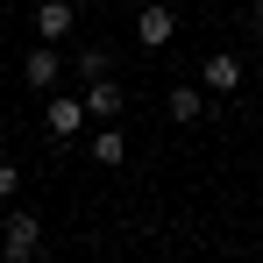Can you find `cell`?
<instances>
[{"mask_svg":"<svg viewBox=\"0 0 263 263\" xmlns=\"http://www.w3.org/2000/svg\"><path fill=\"white\" fill-rule=\"evenodd\" d=\"M0 256H7V263H36V256H43V220L14 206V214L0 220Z\"/></svg>","mask_w":263,"mask_h":263,"instance_id":"6da1fadb","label":"cell"},{"mask_svg":"<svg viewBox=\"0 0 263 263\" xmlns=\"http://www.w3.org/2000/svg\"><path fill=\"white\" fill-rule=\"evenodd\" d=\"M171 36H178V7H171V0H142V7H135V43L164 50Z\"/></svg>","mask_w":263,"mask_h":263,"instance_id":"7a4b0ae2","label":"cell"},{"mask_svg":"<svg viewBox=\"0 0 263 263\" xmlns=\"http://www.w3.org/2000/svg\"><path fill=\"white\" fill-rule=\"evenodd\" d=\"M57 79H64V50L57 43H36L29 57H22V86L29 92H57Z\"/></svg>","mask_w":263,"mask_h":263,"instance_id":"3957f363","label":"cell"},{"mask_svg":"<svg viewBox=\"0 0 263 263\" xmlns=\"http://www.w3.org/2000/svg\"><path fill=\"white\" fill-rule=\"evenodd\" d=\"M86 100H71V92H50V107H43V128L57 135V142H71V135H86Z\"/></svg>","mask_w":263,"mask_h":263,"instance_id":"277c9868","label":"cell"},{"mask_svg":"<svg viewBox=\"0 0 263 263\" xmlns=\"http://www.w3.org/2000/svg\"><path fill=\"white\" fill-rule=\"evenodd\" d=\"M71 29H79V7H71V0H43V7H36V43H71Z\"/></svg>","mask_w":263,"mask_h":263,"instance_id":"5b68a950","label":"cell"},{"mask_svg":"<svg viewBox=\"0 0 263 263\" xmlns=\"http://www.w3.org/2000/svg\"><path fill=\"white\" fill-rule=\"evenodd\" d=\"M164 107H171V121H185V128H192V121H206V114H214V92L199 86V79H178Z\"/></svg>","mask_w":263,"mask_h":263,"instance_id":"8992f818","label":"cell"},{"mask_svg":"<svg viewBox=\"0 0 263 263\" xmlns=\"http://www.w3.org/2000/svg\"><path fill=\"white\" fill-rule=\"evenodd\" d=\"M199 86L206 92H242V57H235V50H214V57L199 64Z\"/></svg>","mask_w":263,"mask_h":263,"instance_id":"52a82bcc","label":"cell"},{"mask_svg":"<svg viewBox=\"0 0 263 263\" xmlns=\"http://www.w3.org/2000/svg\"><path fill=\"white\" fill-rule=\"evenodd\" d=\"M128 107V92H121V79H86V114H100V121H114Z\"/></svg>","mask_w":263,"mask_h":263,"instance_id":"ba28073f","label":"cell"},{"mask_svg":"<svg viewBox=\"0 0 263 263\" xmlns=\"http://www.w3.org/2000/svg\"><path fill=\"white\" fill-rule=\"evenodd\" d=\"M92 164H100V171H121V164H128V135L100 128V135H92Z\"/></svg>","mask_w":263,"mask_h":263,"instance_id":"9c48e42d","label":"cell"},{"mask_svg":"<svg viewBox=\"0 0 263 263\" xmlns=\"http://www.w3.org/2000/svg\"><path fill=\"white\" fill-rule=\"evenodd\" d=\"M107 71H114L107 43H86V50H79V79H107Z\"/></svg>","mask_w":263,"mask_h":263,"instance_id":"30bf717a","label":"cell"},{"mask_svg":"<svg viewBox=\"0 0 263 263\" xmlns=\"http://www.w3.org/2000/svg\"><path fill=\"white\" fill-rule=\"evenodd\" d=\"M7 192H14V164L0 157V199H7Z\"/></svg>","mask_w":263,"mask_h":263,"instance_id":"8fae6325","label":"cell"},{"mask_svg":"<svg viewBox=\"0 0 263 263\" xmlns=\"http://www.w3.org/2000/svg\"><path fill=\"white\" fill-rule=\"evenodd\" d=\"M249 22H256V36H263V0H256V7H249Z\"/></svg>","mask_w":263,"mask_h":263,"instance_id":"7c38bea8","label":"cell"}]
</instances>
